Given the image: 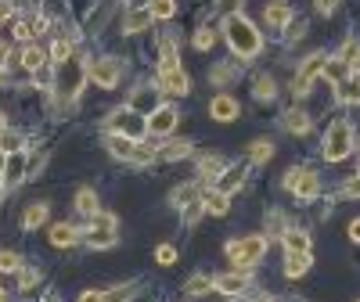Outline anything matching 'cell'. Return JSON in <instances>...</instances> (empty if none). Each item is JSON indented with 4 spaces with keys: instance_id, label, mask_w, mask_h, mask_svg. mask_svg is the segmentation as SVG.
I'll return each mask as SVG.
<instances>
[{
    "instance_id": "cell-42",
    "label": "cell",
    "mask_w": 360,
    "mask_h": 302,
    "mask_svg": "<svg viewBox=\"0 0 360 302\" xmlns=\"http://www.w3.org/2000/svg\"><path fill=\"white\" fill-rule=\"evenodd\" d=\"M148 8H152V18H173L176 15V0H152V4H148Z\"/></svg>"
},
{
    "instance_id": "cell-40",
    "label": "cell",
    "mask_w": 360,
    "mask_h": 302,
    "mask_svg": "<svg viewBox=\"0 0 360 302\" xmlns=\"http://www.w3.org/2000/svg\"><path fill=\"white\" fill-rule=\"evenodd\" d=\"M356 54H360V40H346V44L339 47V54H335V62H342L346 69H353V62H356Z\"/></svg>"
},
{
    "instance_id": "cell-2",
    "label": "cell",
    "mask_w": 360,
    "mask_h": 302,
    "mask_svg": "<svg viewBox=\"0 0 360 302\" xmlns=\"http://www.w3.org/2000/svg\"><path fill=\"white\" fill-rule=\"evenodd\" d=\"M270 249V237L263 234H245L238 241H227V259L234 263V270H252Z\"/></svg>"
},
{
    "instance_id": "cell-36",
    "label": "cell",
    "mask_w": 360,
    "mask_h": 302,
    "mask_svg": "<svg viewBox=\"0 0 360 302\" xmlns=\"http://www.w3.org/2000/svg\"><path fill=\"white\" fill-rule=\"evenodd\" d=\"M249 159H252L256 166H266L270 159H274V144H270V140H252V144H249Z\"/></svg>"
},
{
    "instance_id": "cell-48",
    "label": "cell",
    "mask_w": 360,
    "mask_h": 302,
    "mask_svg": "<svg viewBox=\"0 0 360 302\" xmlns=\"http://www.w3.org/2000/svg\"><path fill=\"white\" fill-rule=\"evenodd\" d=\"M285 29H288V40H303V33H307V22H303V18H292Z\"/></svg>"
},
{
    "instance_id": "cell-31",
    "label": "cell",
    "mask_w": 360,
    "mask_h": 302,
    "mask_svg": "<svg viewBox=\"0 0 360 302\" xmlns=\"http://www.w3.org/2000/svg\"><path fill=\"white\" fill-rule=\"evenodd\" d=\"M180 65V54H176V40L173 37H159V69Z\"/></svg>"
},
{
    "instance_id": "cell-54",
    "label": "cell",
    "mask_w": 360,
    "mask_h": 302,
    "mask_svg": "<svg viewBox=\"0 0 360 302\" xmlns=\"http://www.w3.org/2000/svg\"><path fill=\"white\" fill-rule=\"evenodd\" d=\"M11 54H15L11 44H8V40H0V65H8V62H11Z\"/></svg>"
},
{
    "instance_id": "cell-49",
    "label": "cell",
    "mask_w": 360,
    "mask_h": 302,
    "mask_svg": "<svg viewBox=\"0 0 360 302\" xmlns=\"http://www.w3.org/2000/svg\"><path fill=\"white\" fill-rule=\"evenodd\" d=\"M299 176H303V169H288V173H285V180H281V188H285V191H295Z\"/></svg>"
},
{
    "instance_id": "cell-13",
    "label": "cell",
    "mask_w": 360,
    "mask_h": 302,
    "mask_svg": "<svg viewBox=\"0 0 360 302\" xmlns=\"http://www.w3.org/2000/svg\"><path fill=\"white\" fill-rule=\"evenodd\" d=\"M25 176H29V155H25V151H11V155H8V169H4V188L8 191L18 188Z\"/></svg>"
},
{
    "instance_id": "cell-5",
    "label": "cell",
    "mask_w": 360,
    "mask_h": 302,
    "mask_svg": "<svg viewBox=\"0 0 360 302\" xmlns=\"http://www.w3.org/2000/svg\"><path fill=\"white\" fill-rule=\"evenodd\" d=\"M83 241H86L90 249H112L115 241H119V216L101 209L98 216H90V227L83 230Z\"/></svg>"
},
{
    "instance_id": "cell-57",
    "label": "cell",
    "mask_w": 360,
    "mask_h": 302,
    "mask_svg": "<svg viewBox=\"0 0 360 302\" xmlns=\"http://www.w3.org/2000/svg\"><path fill=\"white\" fill-rule=\"evenodd\" d=\"M8 79H11L8 76V65H0V86H8Z\"/></svg>"
},
{
    "instance_id": "cell-50",
    "label": "cell",
    "mask_w": 360,
    "mask_h": 302,
    "mask_svg": "<svg viewBox=\"0 0 360 302\" xmlns=\"http://www.w3.org/2000/svg\"><path fill=\"white\" fill-rule=\"evenodd\" d=\"M15 18V4H11V0H0V25H8Z\"/></svg>"
},
{
    "instance_id": "cell-21",
    "label": "cell",
    "mask_w": 360,
    "mask_h": 302,
    "mask_svg": "<svg viewBox=\"0 0 360 302\" xmlns=\"http://www.w3.org/2000/svg\"><path fill=\"white\" fill-rule=\"evenodd\" d=\"M238 76H242V65H238V62H220L213 72H209V83H213L217 90H227Z\"/></svg>"
},
{
    "instance_id": "cell-17",
    "label": "cell",
    "mask_w": 360,
    "mask_h": 302,
    "mask_svg": "<svg viewBox=\"0 0 360 302\" xmlns=\"http://www.w3.org/2000/svg\"><path fill=\"white\" fill-rule=\"evenodd\" d=\"M335 101L339 105H360V72H349L335 83Z\"/></svg>"
},
{
    "instance_id": "cell-18",
    "label": "cell",
    "mask_w": 360,
    "mask_h": 302,
    "mask_svg": "<svg viewBox=\"0 0 360 302\" xmlns=\"http://www.w3.org/2000/svg\"><path fill=\"white\" fill-rule=\"evenodd\" d=\"M263 18H266V25H270V29H278V33H281V29L295 18V11H292V4H285V0H274V4H266Z\"/></svg>"
},
{
    "instance_id": "cell-53",
    "label": "cell",
    "mask_w": 360,
    "mask_h": 302,
    "mask_svg": "<svg viewBox=\"0 0 360 302\" xmlns=\"http://www.w3.org/2000/svg\"><path fill=\"white\" fill-rule=\"evenodd\" d=\"M79 302H105V291H101V288H86V291L79 295Z\"/></svg>"
},
{
    "instance_id": "cell-6",
    "label": "cell",
    "mask_w": 360,
    "mask_h": 302,
    "mask_svg": "<svg viewBox=\"0 0 360 302\" xmlns=\"http://www.w3.org/2000/svg\"><path fill=\"white\" fill-rule=\"evenodd\" d=\"M108 130H112V133H127V137H134V140H144L148 119L127 105V108H115V112L108 115Z\"/></svg>"
},
{
    "instance_id": "cell-14",
    "label": "cell",
    "mask_w": 360,
    "mask_h": 302,
    "mask_svg": "<svg viewBox=\"0 0 360 302\" xmlns=\"http://www.w3.org/2000/svg\"><path fill=\"white\" fill-rule=\"evenodd\" d=\"M130 108H134V112H141V115L148 119V115H152V112L159 108V90H152V86H144V83H141V86L134 90V94H130Z\"/></svg>"
},
{
    "instance_id": "cell-46",
    "label": "cell",
    "mask_w": 360,
    "mask_h": 302,
    "mask_svg": "<svg viewBox=\"0 0 360 302\" xmlns=\"http://www.w3.org/2000/svg\"><path fill=\"white\" fill-rule=\"evenodd\" d=\"M213 4H217L220 15H242V4H245V0H213Z\"/></svg>"
},
{
    "instance_id": "cell-8",
    "label": "cell",
    "mask_w": 360,
    "mask_h": 302,
    "mask_svg": "<svg viewBox=\"0 0 360 302\" xmlns=\"http://www.w3.org/2000/svg\"><path fill=\"white\" fill-rule=\"evenodd\" d=\"M86 76H90V83H94V86L112 90L119 79H123V62H119V58H98V62L86 65Z\"/></svg>"
},
{
    "instance_id": "cell-37",
    "label": "cell",
    "mask_w": 360,
    "mask_h": 302,
    "mask_svg": "<svg viewBox=\"0 0 360 302\" xmlns=\"http://www.w3.org/2000/svg\"><path fill=\"white\" fill-rule=\"evenodd\" d=\"M209 288H213V277H209V274H195V277L184 284V295H188V298H202Z\"/></svg>"
},
{
    "instance_id": "cell-3",
    "label": "cell",
    "mask_w": 360,
    "mask_h": 302,
    "mask_svg": "<svg viewBox=\"0 0 360 302\" xmlns=\"http://www.w3.org/2000/svg\"><path fill=\"white\" fill-rule=\"evenodd\" d=\"M353 140H356V130L346 123V119H335V123L328 126V133H324V144H321L324 162H342V159H349Z\"/></svg>"
},
{
    "instance_id": "cell-7",
    "label": "cell",
    "mask_w": 360,
    "mask_h": 302,
    "mask_svg": "<svg viewBox=\"0 0 360 302\" xmlns=\"http://www.w3.org/2000/svg\"><path fill=\"white\" fill-rule=\"evenodd\" d=\"M324 65H328V54H324V51H317V54L303 58V65H299V72H295V83H292L295 98H307V94H310L314 79H317V76H324Z\"/></svg>"
},
{
    "instance_id": "cell-11",
    "label": "cell",
    "mask_w": 360,
    "mask_h": 302,
    "mask_svg": "<svg viewBox=\"0 0 360 302\" xmlns=\"http://www.w3.org/2000/svg\"><path fill=\"white\" fill-rule=\"evenodd\" d=\"M176 108L173 105H159L152 115H148V133L152 137H169L173 130H176Z\"/></svg>"
},
{
    "instance_id": "cell-44",
    "label": "cell",
    "mask_w": 360,
    "mask_h": 302,
    "mask_svg": "<svg viewBox=\"0 0 360 302\" xmlns=\"http://www.w3.org/2000/svg\"><path fill=\"white\" fill-rule=\"evenodd\" d=\"M191 44H195V51H209V47L217 44V33H213V29H205V25H202L198 33H195V40H191Z\"/></svg>"
},
{
    "instance_id": "cell-59",
    "label": "cell",
    "mask_w": 360,
    "mask_h": 302,
    "mask_svg": "<svg viewBox=\"0 0 360 302\" xmlns=\"http://www.w3.org/2000/svg\"><path fill=\"white\" fill-rule=\"evenodd\" d=\"M4 130H8V115H4V112H0V133H4Z\"/></svg>"
},
{
    "instance_id": "cell-28",
    "label": "cell",
    "mask_w": 360,
    "mask_h": 302,
    "mask_svg": "<svg viewBox=\"0 0 360 302\" xmlns=\"http://www.w3.org/2000/svg\"><path fill=\"white\" fill-rule=\"evenodd\" d=\"M310 270V252H288V259H285V277H303Z\"/></svg>"
},
{
    "instance_id": "cell-22",
    "label": "cell",
    "mask_w": 360,
    "mask_h": 302,
    "mask_svg": "<svg viewBox=\"0 0 360 302\" xmlns=\"http://www.w3.org/2000/svg\"><path fill=\"white\" fill-rule=\"evenodd\" d=\"M76 241H83V234H79L72 223H54V227H51V245H54V249H72Z\"/></svg>"
},
{
    "instance_id": "cell-63",
    "label": "cell",
    "mask_w": 360,
    "mask_h": 302,
    "mask_svg": "<svg viewBox=\"0 0 360 302\" xmlns=\"http://www.w3.org/2000/svg\"><path fill=\"white\" fill-rule=\"evenodd\" d=\"M356 169H360V162H356Z\"/></svg>"
},
{
    "instance_id": "cell-51",
    "label": "cell",
    "mask_w": 360,
    "mask_h": 302,
    "mask_svg": "<svg viewBox=\"0 0 360 302\" xmlns=\"http://www.w3.org/2000/svg\"><path fill=\"white\" fill-rule=\"evenodd\" d=\"M342 195H346V198H360V173H356L353 180H346V188H342Z\"/></svg>"
},
{
    "instance_id": "cell-39",
    "label": "cell",
    "mask_w": 360,
    "mask_h": 302,
    "mask_svg": "<svg viewBox=\"0 0 360 302\" xmlns=\"http://www.w3.org/2000/svg\"><path fill=\"white\" fill-rule=\"evenodd\" d=\"M0 151H8V155H11V151H25V137L8 126L4 133H0Z\"/></svg>"
},
{
    "instance_id": "cell-55",
    "label": "cell",
    "mask_w": 360,
    "mask_h": 302,
    "mask_svg": "<svg viewBox=\"0 0 360 302\" xmlns=\"http://www.w3.org/2000/svg\"><path fill=\"white\" fill-rule=\"evenodd\" d=\"M349 237H353V241H356V245H360V216H356V220L349 223Z\"/></svg>"
},
{
    "instance_id": "cell-56",
    "label": "cell",
    "mask_w": 360,
    "mask_h": 302,
    "mask_svg": "<svg viewBox=\"0 0 360 302\" xmlns=\"http://www.w3.org/2000/svg\"><path fill=\"white\" fill-rule=\"evenodd\" d=\"M4 169H8V151H0V180H4Z\"/></svg>"
},
{
    "instance_id": "cell-38",
    "label": "cell",
    "mask_w": 360,
    "mask_h": 302,
    "mask_svg": "<svg viewBox=\"0 0 360 302\" xmlns=\"http://www.w3.org/2000/svg\"><path fill=\"white\" fill-rule=\"evenodd\" d=\"M37 284H40V270L22 266V270H18V291H22V295H33Z\"/></svg>"
},
{
    "instance_id": "cell-24",
    "label": "cell",
    "mask_w": 360,
    "mask_h": 302,
    "mask_svg": "<svg viewBox=\"0 0 360 302\" xmlns=\"http://www.w3.org/2000/svg\"><path fill=\"white\" fill-rule=\"evenodd\" d=\"M310 115L303 112V108H292V112H285V130L288 133H295V137H303V133H310Z\"/></svg>"
},
{
    "instance_id": "cell-30",
    "label": "cell",
    "mask_w": 360,
    "mask_h": 302,
    "mask_svg": "<svg viewBox=\"0 0 360 302\" xmlns=\"http://www.w3.org/2000/svg\"><path fill=\"white\" fill-rule=\"evenodd\" d=\"M281 241H285V249H288V252H310V234H307V230L288 227V230L281 234Z\"/></svg>"
},
{
    "instance_id": "cell-34",
    "label": "cell",
    "mask_w": 360,
    "mask_h": 302,
    "mask_svg": "<svg viewBox=\"0 0 360 302\" xmlns=\"http://www.w3.org/2000/svg\"><path fill=\"white\" fill-rule=\"evenodd\" d=\"M198 195H202V188H198V184H184V188H176V191L169 195V202H173V209H184V205L198 202Z\"/></svg>"
},
{
    "instance_id": "cell-52",
    "label": "cell",
    "mask_w": 360,
    "mask_h": 302,
    "mask_svg": "<svg viewBox=\"0 0 360 302\" xmlns=\"http://www.w3.org/2000/svg\"><path fill=\"white\" fill-rule=\"evenodd\" d=\"M314 8H317L321 15H335V8H339V0H314Z\"/></svg>"
},
{
    "instance_id": "cell-33",
    "label": "cell",
    "mask_w": 360,
    "mask_h": 302,
    "mask_svg": "<svg viewBox=\"0 0 360 302\" xmlns=\"http://www.w3.org/2000/svg\"><path fill=\"white\" fill-rule=\"evenodd\" d=\"M227 209H231V195H224V191H209L205 195V213H213V216H227Z\"/></svg>"
},
{
    "instance_id": "cell-25",
    "label": "cell",
    "mask_w": 360,
    "mask_h": 302,
    "mask_svg": "<svg viewBox=\"0 0 360 302\" xmlns=\"http://www.w3.org/2000/svg\"><path fill=\"white\" fill-rule=\"evenodd\" d=\"M47 216H51L47 202H33V205L25 209V216H22V227H25V230H37V227L47 223Z\"/></svg>"
},
{
    "instance_id": "cell-20",
    "label": "cell",
    "mask_w": 360,
    "mask_h": 302,
    "mask_svg": "<svg viewBox=\"0 0 360 302\" xmlns=\"http://www.w3.org/2000/svg\"><path fill=\"white\" fill-rule=\"evenodd\" d=\"M72 205H76V213H79L83 220H90V216H98V213H101V198H98L94 188H79Z\"/></svg>"
},
{
    "instance_id": "cell-26",
    "label": "cell",
    "mask_w": 360,
    "mask_h": 302,
    "mask_svg": "<svg viewBox=\"0 0 360 302\" xmlns=\"http://www.w3.org/2000/svg\"><path fill=\"white\" fill-rule=\"evenodd\" d=\"M242 180H245V173L238 169V166H227L220 176H217V191H224V195H234L238 188H242Z\"/></svg>"
},
{
    "instance_id": "cell-12",
    "label": "cell",
    "mask_w": 360,
    "mask_h": 302,
    "mask_svg": "<svg viewBox=\"0 0 360 302\" xmlns=\"http://www.w3.org/2000/svg\"><path fill=\"white\" fill-rule=\"evenodd\" d=\"M238 115H242V105H238V98H231L227 90H220V94L209 101V119H217V123H234Z\"/></svg>"
},
{
    "instance_id": "cell-60",
    "label": "cell",
    "mask_w": 360,
    "mask_h": 302,
    "mask_svg": "<svg viewBox=\"0 0 360 302\" xmlns=\"http://www.w3.org/2000/svg\"><path fill=\"white\" fill-rule=\"evenodd\" d=\"M4 195H8V188H4V180H0V202H4Z\"/></svg>"
},
{
    "instance_id": "cell-4",
    "label": "cell",
    "mask_w": 360,
    "mask_h": 302,
    "mask_svg": "<svg viewBox=\"0 0 360 302\" xmlns=\"http://www.w3.org/2000/svg\"><path fill=\"white\" fill-rule=\"evenodd\" d=\"M86 79H90V76H86V62L72 54L69 62H62V65H58V79H54L58 98H62V101H76Z\"/></svg>"
},
{
    "instance_id": "cell-16",
    "label": "cell",
    "mask_w": 360,
    "mask_h": 302,
    "mask_svg": "<svg viewBox=\"0 0 360 302\" xmlns=\"http://www.w3.org/2000/svg\"><path fill=\"white\" fill-rule=\"evenodd\" d=\"M152 8H130L127 15H123V33H130V37H137V33H144V29H152Z\"/></svg>"
},
{
    "instance_id": "cell-43",
    "label": "cell",
    "mask_w": 360,
    "mask_h": 302,
    "mask_svg": "<svg viewBox=\"0 0 360 302\" xmlns=\"http://www.w3.org/2000/svg\"><path fill=\"white\" fill-rule=\"evenodd\" d=\"M18 270H22L18 252H0V274H18Z\"/></svg>"
},
{
    "instance_id": "cell-1",
    "label": "cell",
    "mask_w": 360,
    "mask_h": 302,
    "mask_svg": "<svg viewBox=\"0 0 360 302\" xmlns=\"http://www.w3.org/2000/svg\"><path fill=\"white\" fill-rule=\"evenodd\" d=\"M224 37H227L231 51L242 58V62H252V58H259V51H263L259 29H256L245 15H227V22H224Z\"/></svg>"
},
{
    "instance_id": "cell-45",
    "label": "cell",
    "mask_w": 360,
    "mask_h": 302,
    "mask_svg": "<svg viewBox=\"0 0 360 302\" xmlns=\"http://www.w3.org/2000/svg\"><path fill=\"white\" fill-rule=\"evenodd\" d=\"M202 213H205V202L198 198V202H191V205H184V223H198L202 220Z\"/></svg>"
},
{
    "instance_id": "cell-32",
    "label": "cell",
    "mask_w": 360,
    "mask_h": 302,
    "mask_svg": "<svg viewBox=\"0 0 360 302\" xmlns=\"http://www.w3.org/2000/svg\"><path fill=\"white\" fill-rule=\"evenodd\" d=\"M252 98H256V101H274V98H278V83H274V76H256V83H252Z\"/></svg>"
},
{
    "instance_id": "cell-23",
    "label": "cell",
    "mask_w": 360,
    "mask_h": 302,
    "mask_svg": "<svg viewBox=\"0 0 360 302\" xmlns=\"http://www.w3.org/2000/svg\"><path fill=\"white\" fill-rule=\"evenodd\" d=\"M292 195L303 198V202H314V198L321 195V176H317L314 169H303V176H299V184H295Z\"/></svg>"
},
{
    "instance_id": "cell-19",
    "label": "cell",
    "mask_w": 360,
    "mask_h": 302,
    "mask_svg": "<svg viewBox=\"0 0 360 302\" xmlns=\"http://www.w3.org/2000/svg\"><path fill=\"white\" fill-rule=\"evenodd\" d=\"M47 29V18L44 15H33V18H22L18 25H15V40H22V44H37V37Z\"/></svg>"
},
{
    "instance_id": "cell-27",
    "label": "cell",
    "mask_w": 360,
    "mask_h": 302,
    "mask_svg": "<svg viewBox=\"0 0 360 302\" xmlns=\"http://www.w3.org/2000/svg\"><path fill=\"white\" fill-rule=\"evenodd\" d=\"M155 151H159V159L176 162V159H188V155H191V140H166V144L155 147Z\"/></svg>"
},
{
    "instance_id": "cell-62",
    "label": "cell",
    "mask_w": 360,
    "mask_h": 302,
    "mask_svg": "<svg viewBox=\"0 0 360 302\" xmlns=\"http://www.w3.org/2000/svg\"><path fill=\"white\" fill-rule=\"evenodd\" d=\"M0 302H8V298H4V291H0Z\"/></svg>"
},
{
    "instance_id": "cell-35",
    "label": "cell",
    "mask_w": 360,
    "mask_h": 302,
    "mask_svg": "<svg viewBox=\"0 0 360 302\" xmlns=\"http://www.w3.org/2000/svg\"><path fill=\"white\" fill-rule=\"evenodd\" d=\"M224 169H227V162H224V159H217V155L198 159V176H205V180H217Z\"/></svg>"
},
{
    "instance_id": "cell-58",
    "label": "cell",
    "mask_w": 360,
    "mask_h": 302,
    "mask_svg": "<svg viewBox=\"0 0 360 302\" xmlns=\"http://www.w3.org/2000/svg\"><path fill=\"white\" fill-rule=\"evenodd\" d=\"M127 4H130V8H148L152 0H127Z\"/></svg>"
},
{
    "instance_id": "cell-41",
    "label": "cell",
    "mask_w": 360,
    "mask_h": 302,
    "mask_svg": "<svg viewBox=\"0 0 360 302\" xmlns=\"http://www.w3.org/2000/svg\"><path fill=\"white\" fill-rule=\"evenodd\" d=\"M134 295H137V284H119L105 291V302H134Z\"/></svg>"
},
{
    "instance_id": "cell-15",
    "label": "cell",
    "mask_w": 360,
    "mask_h": 302,
    "mask_svg": "<svg viewBox=\"0 0 360 302\" xmlns=\"http://www.w3.org/2000/svg\"><path fill=\"white\" fill-rule=\"evenodd\" d=\"M18 62H22V69H25V72H40L44 65H51V54H47L40 44H25V47H22V54H18Z\"/></svg>"
},
{
    "instance_id": "cell-10",
    "label": "cell",
    "mask_w": 360,
    "mask_h": 302,
    "mask_svg": "<svg viewBox=\"0 0 360 302\" xmlns=\"http://www.w3.org/2000/svg\"><path fill=\"white\" fill-rule=\"evenodd\" d=\"M213 288H217V291H224L227 298H242V295L252 288L249 270H234V274H220V277H213Z\"/></svg>"
},
{
    "instance_id": "cell-29",
    "label": "cell",
    "mask_w": 360,
    "mask_h": 302,
    "mask_svg": "<svg viewBox=\"0 0 360 302\" xmlns=\"http://www.w3.org/2000/svg\"><path fill=\"white\" fill-rule=\"evenodd\" d=\"M72 54H76V40H72V37H58V40L51 44V62H54V65L69 62Z\"/></svg>"
},
{
    "instance_id": "cell-47",
    "label": "cell",
    "mask_w": 360,
    "mask_h": 302,
    "mask_svg": "<svg viewBox=\"0 0 360 302\" xmlns=\"http://www.w3.org/2000/svg\"><path fill=\"white\" fill-rule=\"evenodd\" d=\"M155 259H159V266H173L176 263V249L173 245H159L155 249Z\"/></svg>"
},
{
    "instance_id": "cell-9",
    "label": "cell",
    "mask_w": 360,
    "mask_h": 302,
    "mask_svg": "<svg viewBox=\"0 0 360 302\" xmlns=\"http://www.w3.org/2000/svg\"><path fill=\"white\" fill-rule=\"evenodd\" d=\"M159 90L169 94V98H184L191 90V79H188V72L180 65H169V69H159Z\"/></svg>"
},
{
    "instance_id": "cell-61",
    "label": "cell",
    "mask_w": 360,
    "mask_h": 302,
    "mask_svg": "<svg viewBox=\"0 0 360 302\" xmlns=\"http://www.w3.org/2000/svg\"><path fill=\"white\" fill-rule=\"evenodd\" d=\"M349 72H360V54H356V62H353V69Z\"/></svg>"
}]
</instances>
